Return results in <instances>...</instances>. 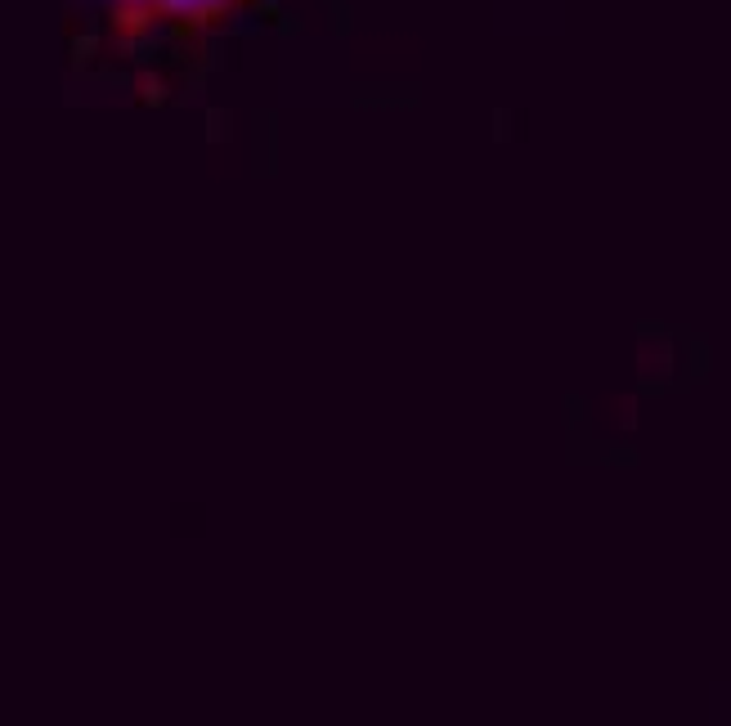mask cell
<instances>
[{"label": "cell", "mask_w": 731, "mask_h": 726, "mask_svg": "<svg viewBox=\"0 0 731 726\" xmlns=\"http://www.w3.org/2000/svg\"><path fill=\"white\" fill-rule=\"evenodd\" d=\"M252 5L256 0H95L99 18L117 45L211 36Z\"/></svg>", "instance_id": "obj_1"}]
</instances>
